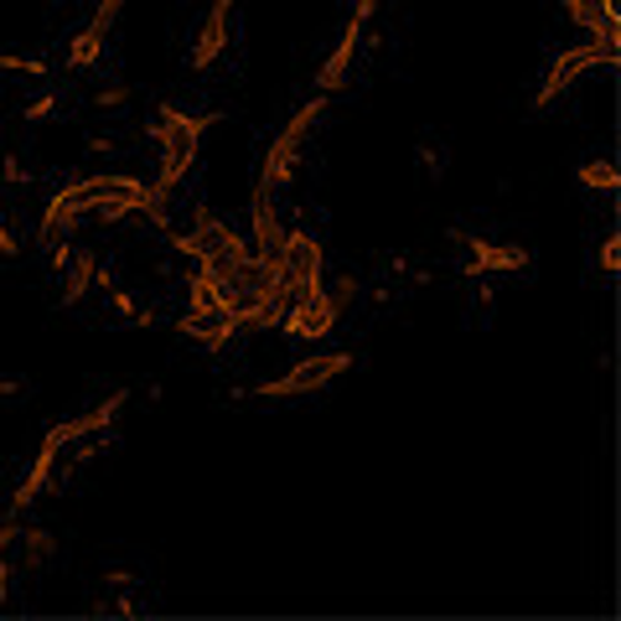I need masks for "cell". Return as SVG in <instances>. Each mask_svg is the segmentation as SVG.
Listing matches in <instances>:
<instances>
[{"mask_svg": "<svg viewBox=\"0 0 621 621\" xmlns=\"http://www.w3.org/2000/svg\"><path fill=\"white\" fill-rule=\"evenodd\" d=\"M455 243H467L471 259H467V274H513V270H529V249H513V243H487V239H471L461 228H451Z\"/></svg>", "mask_w": 621, "mask_h": 621, "instance_id": "cell-7", "label": "cell"}, {"mask_svg": "<svg viewBox=\"0 0 621 621\" xmlns=\"http://www.w3.org/2000/svg\"><path fill=\"white\" fill-rule=\"evenodd\" d=\"M187 317L198 321H212V317H228V301L218 296V286H212V274H192L187 280Z\"/></svg>", "mask_w": 621, "mask_h": 621, "instance_id": "cell-11", "label": "cell"}, {"mask_svg": "<svg viewBox=\"0 0 621 621\" xmlns=\"http://www.w3.org/2000/svg\"><path fill=\"white\" fill-rule=\"evenodd\" d=\"M99 52H104V37L83 27L73 42H68V68H78V73H83V68H93V62H99Z\"/></svg>", "mask_w": 621, "mask_h": 621, "instance_id": "cell-14", "label": "cell"}, {"mask_svg": "<svg viewBox=\"0 0 621 621\" xmlns=\"http://www.w3.org/2000/svg\"><path fill=\"white\" fill-rule=\"evenodd\" d=\"M130 104V83H109V89H99V109H124Z\"/></svg>", "mask_w": 621, "mask_h": 621, "instance_id": "cell-23", "label": "cell"}, {"mask_svg": "<svg viewBox=\"0 0 621 621\" xmlns=\"http://www.w3.org/2000/svg\"><path fill=\"white\" fill-rule=\"evenodd\" d=\"M617 264H621V239L611 233V239L601 243V270H607V274H617Z\"/></svg>", "mask_w": 621, "mask_h": 621, "instance_id": "cell-24", "label": "cell"}, {"mask_svg": "<svg viewBox=\"0 0 621 621\" xmlns=\"http://www.w3.org/2000/svg\"><path fill=\"white\" fill-rule=\"evenodd\" d=\"M16 389H21V383H16V379H0V404H6V399H11Z\"/></svg>", "mask_w": 621, "mask_h": 621, "instance_id": "cell-28", "label": "cell"}, {"mask_svg": "<svg viewBox=\"0 0 621 621\" xmlns=\"http://www.w3.org/2000/svg\"><path fill=\"white\" fill-rule=\"evenodd\" d=\"M6 182H21V187H27V171H21V161H16V156H6Z\"/></svg>", "mask_w": 621, "mask_h": 621, "instance_id": "cell-26", "label": "cell"}, {"mask_svg": "<svg viewBox=\"0 0 621 621\" xmlns=\"http://www.w3.org/2000/svg\"><path fill=\"white\" fill-rule=\"evenodd\" d=\"M11 539H16V523H6V529H0V611H6V591H11V564H6Z\"/></svg>", "mask_w": 621, "mask_h": 621, "instance_id": "cell-22", "label": "cell"}, {"mask_svg": "<svg viewBox=\"0 0 621 621\" xmlns=\"http://www.w3.org/2000/svg\"><path fill=\"white\" fill-rule=\"evenodd\" d=\"M11 544H21V560L27 564H47L52 554H58V539H52L47 529H16Z\"/></svg>", "mask_w": 621, "mask_h": 621, "instance_id": "cell-13", "label": "cell"}, {"mask_svg": "<svg viewBox=\"0 0 621 621\" xmlns=\"http://www.w3.org/2000/svg\"><path fill=\"white\" fill-rule=\"evenodd\" d=\"M337 317H342V311L327 301V290H317V296H301V301L286 306L280 332H286V337H301V342H321V337L337 332Z\"/></svg>", "mask_w": 621, "mask_h": 621, "instance_id": "cell-5", "label": "cell"}, {"mask_svg": "<svg viewBox=\"0 0 621 621\" xmlns=\"http://www.w3.org/2000/svg\"><path fill=\"white\" fill-rule=\"evenodd\" d=\"M352 58H358V42H352V37H342V42L332 47V58L321 62L317 68V89L327 93V99H332L337 89H342V83H348V73H352Z\"/></svg>", "mask_w": 621, "mask_h": 621, "instance_id": "cell-12", "label": "cell"}, {"mask_svg": "<svg viewBox=\"0 0 621 621\" xmlns=\"http://www.w3.org/2000/svg\"><path fill=\"white\" fill-rule=\"evenodd\" d=\"M212 124H218V114H187V109H177V104L156 109V124H146V136H151V146H156V167H161L156 182L171 187V192L187 182V171L198 161V146Z\"/></svg>", "mask_w": 621, "mask_h": 621, "instance_id": "cell-1", "label": "cell"}, {"mask_svg": "<svg viewBox=\"0 0 621 621\" xmlns=\"http://www.w3.org/2000/svg\"><path fill=\"white\" fill-rule=\"evenodd\" d=\"M286 233H290V228L280 223V212H274L270 187H254V202H249V254H254L259 264H274V254H280Z\"/></svg>", "mask_w": 621, "mask_h": 621, "instance_id": "cell-6", "label": "cell"}, {"mask_svg": "<svg viewBox=\"0 0 621 621\" xmlns=\"http://www.w3.org/2000/svg\"><path fill=\"white\" fill-rule=\"evenodd\" d=\"M99 270H104V264H99V254H93V249H73V254L62 259V264H58V274H62V306L83 301V296L99 286Z\"/></svg>", "mask_w": 621, "mask_h": 621, "instance_id": "cell-10", "label": "cell"}, {"mask_svg": "<svg viewBox=\"0 0 621 621\" xmlns=\"http://www.w3.org/2000/svg\"><path fill=\"white\" fill-rule=\"evenodd\" d=\"M11 254H16V233L0 223V259H11Z\"/></svg>", "mask_w": 621, "mask_h": 621, "instance_id": "cell-27", "label": "cell"}, {"mask_svg": "<svg viewBox=\"0 0 621 621\" xmlns=\"http://www.w3.org/2000/svg\"><path fill=\"white\" fill-rule=\"evenodd\" d=\"M109 306H114V311H120V317H130V321H140V327H151V311H140L136 306V296H130V290H109Z\"/></svg>", "mask_w": 621, "mask_h": 621, "instance_id": "cell-18", "label": "cell"}, {"mask_svg": "<svg viewBox=\"0 0 621 621\" xmlns=\"http://www.w3.org/2000/svg\"><path fill=\"white\" fill-rule=\"evenodd\" d=\"M0 73H27V78H47L42 58H21V52H0Z\"/></svg>", "mask_w": 621, "mask_h": 621, "instance_id": "cell-17", "label": "cell"}, {"mask_svg": "<svg viewBox=\"0 0 621 621\" xmlns=\"http://www.w3.org/2000/svg\"><path fill=\"white\" fill-rule=\"evenodd\" d=\"M348 368H352V352H321V358H306V363H296L286 379L254 383V394L259 399H301V394H317V389H327V383H332L337 373H348Z\"/></svg>", "mask_w": 621, "mask_h": 621, "instance_id": "cell-4", "label": "cell"}, {"mask_svg": "<svg viewBox=\"0 0 621 621\" xmlns=\"http://www.w3.org/2000/svg\"><path fill=\"white\" fill-rule=\"evenodd\" d=\"M124 404H130V389H114V394H109L104 404H93V410L83 414V424H89V435H104V430L114 424V414H120Z\"/></svg>", "mask_w": 621, "mask_h": 621, "instance_id": "cell-15", "label": "cell"}, {"mask_svg": "<svg viewBox=\"0 0 621 621\" xmlns=\"http://www.w3.org/2000/svg\"><path fill=\"white\" fill-rule=\"evenodd\" d=\"M120 11H124V0H99V11H93L89 31H99V37H109V31H114V21H120Z\"/></svg>", "mask_w": 621, "mask_h": 621, "instance_id": "cell-20", "label": "cell"}, {"mask_svg": "<svg viewBox=\"0 0 621 621\" xmlns=\"http://www.w3.org/2000/svg\"><path fill=\"white\" fill-rule=\"evenodd\" d=\"M327 290V301L337 306V311H348L352 301H358V280H352V274H342V280H332V286H321Z\"/></svg>", "mask_w": 621, "mask_h": 621, "instance_id": "cell-21", "label": "cell"}, {"mask_svg": "<svg viewBox=\"0 0 621 621\" xmlns=\"http://www.w3.org/2000/svg\"><path fill=\"white\" fill-rule=\"evenodd\" d=\"M228 16L233 11H223V6H208L202 11V21H198V31H192V47H187V68H212V62L223 58V47H228Z\"/></svg>", "mask_w": 621, "mask_h": 621, "instance_id": "cell-8", "label": "cell"}, {"mask_svg": "<svg viewBox=\"0 0 621 621\" xmlns=\"http://www.w3.org/2000/svg\"><path fill=\"white\" fill-rule=\"evenodd\" d=\"M591 68H617V47H607V42H580V47H564L560 58L549 62L544 89L533 93V109H549L564 89H575V83H580L585 73H591Z\"/></svg>", "mask_w": 621, "mask_h": 621, "instance_id": "cell-3", "label": "cell"}, {"mask_svg": "<svg viewBox=\"0 0 621 621\" xmlns=\"http://www.w3.org/2000/svg\"><path fill=\"white\" fill-rule=\"evenodd\" d=\"M47 114H58V93L47 89V93H37L27 109H21V124H42Z\"/></svg>", "mask_w": 621, "mask_h": 621, "instance_id": "cell-19", "label": "cell"}, {"mask_svg": "<svg viewBox=\"0 0 621 621\" xmlns=\"http://www.w3.org/2000/svg\"><path fill=\"white\" fill-rule=\"evenodd\" d=\"M58 445H47L42 440V451L31 455V467H27V477H21V487H16V498H11V518H21L31 508V502L42 498V492H52L58 487Z\"/></svg>", "mask_w": 621, "mask_h": 621, "instance_id": "cell-9", "label": "cell"}, {"mask_svg": "<svg viewBox=\"0 0 621 621\" xmlns=\"http://www.w3.org/2000/svg\"><path fill=\"white\" fill-rule=\"evenodd\" d=\"M575 177H580V187H585V192H617V187H621V177H617V167H611V161H585Z\"/></svg>", "mask_w": 621, "mask_h": 621, "instance_id": "cell-16", "label": "cell"}, {"mask_svg": "<svg viewBox=\"0 0 621 621\" xmlns=\"http://www.w3.org/2000/svg\"><path fill=\"white\" fill-rule=\"evenodd\" d=\"M104 585H114V591H130V585H136V575H130V570H109Z\"/></svg>", "mask_w": 621, "mask_h": 621, "instance_id": "cell-25", "label": "cell"}, {"mask_svg": "<svg viewBox=\"0 0 621 621\" xmlns=\"http://www.w3.org/2000/svg\"><path fill=\"white\" fill-rule=\"evenodd\" d=\"M327 120V93H317L311 104H301L296 114H290V124L280 130V136L270 140V151H264V167H259V187H286L290 177H296V161H301L306 140H311V130Z\"/></svg>", "mask_w": 621, "mask_h": 621, "instance_id": "cell-2", "label": "cell"}]
</instances>
